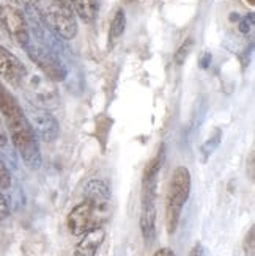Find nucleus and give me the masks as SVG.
<instances>
[{
	"label": "nucleus",
	"instance_id": "14",
	"mask_svg": "<svg viewBox=\"0 0 255 256\" xmlns=\"http://www.w3.org/2000/svg\"><path fill=\"white\" fill-rule=\"evenodd\" d=\"M220 142H222V129L214 128L213 134L209 136V138L200 146V154H202V160L203 162H206L209 159V156H211L219 148Z\"/></svg>",
	"mask_w": 255,
	"mask_h": 256
},
{
	"label": "nucleus",
	"instance_id": "23",
	"mask_svg": "<svg viewBox=\"0 0 255 256\" xmlns=\"http://www.w3.org/2000/svg\"><path fill=\"white\" fill-rule=\"evenodd\" d=\"M247 174L250 178V181H253L255 176V159H253V151H250L249 159H247Z\"/></svg>",
	"mask_w": 255,
	"mask_h": 256
},
{
	"label": "nucleus",
	"instance_id": "9",
	"mask_svg": "<svg viewBox=\"0 0 255 256\" xmlns=\"http://www.w3.org/2000/svg\"><path fill=\"white\" fill-rule=\"evenodd\" d=\"M29 71L16 55L5 46H0V77L13 88H22Z\"/></svg>",
	"mask_w": 255,
	"mask_h": 256
},
{
	"label": "nucleus",
	"instance_id": "20",
	"mask_svg": "<svg viewBox=\"0 0 255 256\" xmlns=\"http://www.w3.org/2000/svg\"><path fill=\"white\" fill-rule=\"evenodd\" d=\"M8 143H10L8 132H7V129H5V124H4L2 116H0V148H2V150H7V148H8Z\"/></svg>",
	"mask_w": 255,
	"mask_h": 256
},
{
	"label": "nucleus",
	"instance_id": "4",
	"mask_svg": "<svg viewBox=\"0 0 255 256\" xmlns=\"http://www.w3.org/2000/svg\"><path fill=\"white\" fill-rule=\"evenodd\" d=\"M191 194V173L186 166H176L172 173L169 190L165 195V230L173 234L178 228L183 206Z\"/></svg>",
	"mask_w": 255,
	"mask_h": 256
},
{
	"label": "nucleus",
	"instance_id": "28",
	"mask_svg": "<svg viewBox=\"0 0 255 256\" xmlns=\"http://www.w3.org/2000/svg\"><path fill=\"white\" fill-rule=\"evenodd\" d=\"M0 36H2V26H0Z\"/></svg>",
	"mask_w": 255,
	"mask_h": 256
},
{
	"label": "nucleus",
	"instance_id": "27",
	"mask_svg": "<svg viewBox=\"0 0 255 256\" xmlns=\"http://www.w3.org/2000/svg\"><path fill=\"white\" fill-rule=\"evenodd\" d=\"M247 2H249L250 5H253V4H255V0H247Z\"/></svg>",
	"mask_w": 255,
	"mask_h": 256
},
{
	"label": "nucleus",
	"instance_id": "7",
	"mask_svg": "<svg viewBox=\"0 0 255 256\" xmlns=\"http://www.w3.org/2000/svg\"><path fill=\"white\" fill-rule=\"evenodd\" d=\"M22 108H24L29 124L32 126L33 132L37 134L38 138H41L46 143H52L59 138V134H60L59 121L55 120V116L48 108L40 107L30 101H26L22 104Z\"/></svg>",
	"mask_w": 255,
	"mask_h": 256
},
{
	"label": "nucleus",
	"instance_id": "5",
	"mask_svg": "<svg viewBox=\"0 0 255 256\" xmlns=\"http://www.w3.org/2000/svg\"><path fill=\"white\" fill-rule=\"evenodd\" d=\"M37 8L46 26L62 40H73L77 35V20L70 5L62 0H37Z\"/></svg>",
	"mask_w": 255,
	"mask_h": 256
},
{
	"label": "nucleus",
	"instance_id": "11",
	"mask_svg": "<svg viewBox=\"0 0 255 256\" xmlns=\"http://www.w3.org/2000/svg\"><path fill=\"white\" fill-rule=\"evenodd\" d=\"M104 239H106V231L103 226L87 231L82 236L81 242L76 246L74 256H96L99 247L103 246Z\"/></svg>",
	"mask_w": 255,
	"mask_h": 256
},
{
	"label": "nucleus",
	"instance_id": "22",
	"mask_svg": "<svg viewBox=\"0 0 255 256\" xmlns=\"http://www.w3.org/2000/svg\"><path fill=\"white\" fill-rule=\"evenodd\" d=\"M209 64H211V54H209V52H203L200 60H198V66H200L202 70H208Z\"/></svg>",
	"mask_w": 255,
	"mask_h": 256
},
{
	"label": "nucleus",
	"instance_id": "1",
	"mask_svg": "<svg viewBox=\"0 0 255 256\" xmlns=\"http://www.w3.org/2000/svg\"><path fill=\"white\" fill-rule=\"evenodd\" d=\"M0 116L4 120L8 138L21 156L22 162L26 164L27 168L38 170L43 162L40 138L29 124L22 104L2 80H0Z\"/></svg>",
	"mask_w": 255,
	"mask_h": 256
},
{
	"label": "nucleus",
	"instance_id": "8",
	"mask_svg": "<svg viewBox=\"0 0 255 256\" xmlns=\"http://www.w3.org/2000/svg\"><path fill=\"white\" fill-rule=\"evenodd\" d=\"M0 26L18 46L26 48L30 42V30L26 16L8 0H0Z\"/></svg>",
	"mask_w": 255,
	"mask_h": 256
},
{
	"label": "nucleus",
	"instance_id": "15",
	"mask_svg": "<svg viewBox=\"0 0 255 256\" xmlns=\"http://www.w3.org/2000/svg\"><path fill=\"white\" fill-rule=\"evenodd\" d=\"M192 48H194V40H192V38L184 40V42L178 48V50L175 52V57H173L175 64H178V66L184 64V62L187 60V57H189V54H191Z\"/></svg>",
	"mask_w": 255,
	"mask_h": 256
},
{
	"label": "nucleus",
	"instance_id": "6",
	"mask_svg": "<svg viewBox=\"0 0 255 256\" xmlns=\"http://www.w3.org/2000/svg\"><path fill=\"white\" fill-rule=\"evenodd\" d=\"M24 49L29 55V58L37 64V68L51 82L60 84L68 77V70H66V66L63 64L57 54H54L48 48L41 46L40 42H33L32 40Z\"/></svg>",
	"mask_w": 255,
	"mask_h": 256
},
{
	"label": "nucleus",
	"instance_id": "17",
	"mask_svg": "<svg viewBox=\"0 0 255 256\" xmlns=\"http://www.w3.org/2000/svg\"><path fill=\"white\" fill-rule=\"evenodd\" d=\"M244 253L246 256H255V226L252 225L244 238Z\"/></svg>",
	"mask_w": 255,
	"mask_h": 256
},
{
	"label": "nucleus",
	"instance_id": "13",
	"mask_svg": "<svg viewBox=\"0 0 255 256\" xmlns=\"http://www.w3.org/2000/svg\"><path fill=\"white\" fill-rule=\"evenodd\" d=\"M125 28H126V13L123 8H118L109 27V46H114V44L123 36Z\"/></svg>",
	"mask_w": 255,
	"mask_h": 256
},
{
	"label": "nucleus",
	"instance_id": "24",
	"mask_svg": "<svg viewBox=\"0 0 255 256\" xmlns=\"http://www.w3.org/2000/svg\"><path fill=\"white\" fill-rule=\"evenodd\" d=\"M153 256H175V253L170 248H159L158 252H154Z\"/></svg>",
	"mask_w": 255,
	"mask_h": 256
},
{
	"label": "nucleus",
	"instance_id": "25",
	"mask_svg": "<svg viewBox=\"0 0 255 256\" xmlns=\"http://www.w3.org/2000/svg\"><path fill=\"white\" fill-rule=\"evenodd\" d=\"M239 19H241V18H239L238 13H231V14H230V20H231V22H238Z\"/></svg>",
	"mask_w": 255,
	"mask_h": 256
},
{
	"label": "nucleus",
	"instance_id": "29",
	"mask_svg": "<svg viewBox=\"0 0 255 256\" xmlns=\"http://www.w3.org/2000/svg\"><path fill=\"white\" fill-rule=\"evenodd\" d=\"M128 2H132V0H128Z\"/></svg>",
	"mask_w": 255,
	"mask_h": 256
},
{
	"label": "nucleus",
	"instance_id": "2",
	"mask_svg": "<svg viewBox=\"0 0 255 256\" xmlns=\"http://www.w3.org/2000/svg\"><path fill=\"white\" fill-rule=\"evenodd\" d=\"M110 216V190L103 180H90L84 187V202L76 204L66 218L73 236L103 226Z\"/></svg>",
	"mask_w": 255,
	"mask_h": 256
},
{
	"label": "nucleus",
	"instance_id": "26",
	"mask_svg": "<svg viewBox=\"0 0 255 256\" xmlns=\"http://www.w3.org/2000/svg\"><path fill=\"white\" fill-rule=\"evenodd\" d=\"M62 2H63V4H66V5H70V6H71V0H62Z\"/></svg>",
	"mask_w": 255,
	"mask_h": 256
},
{
	"label": "nucleus",
	"instance_id": "10",
	"mask_svg": "<svg viewBox=\"0 0 255 256\" xmlns=\"http://www.w3.org/2000/svg\"><path fill=\"white\" fill-rule=\"evenodd\" d=\"M29 86V92H27V96L32 98V101L33 104H37L40 107H44V108H48L51 106H55L59 101V93L57 90L51 85V84H44L43 79H40V77H33V79L29 80V77L26 79V82L22 84V85H26Z\"/></svg>",
	"mask_w": 255,
	"mask_h": 256
},
{
	"label": "nucleus",
	"instance_id": "21",
	"mask_svg": "<svg viewBox=\"0 0 255 256\" xmlns=\"http://www.w3.org/2000/svg\"><path fill=\"white\" fill-rule=\"evenodd\" d=\"M189 256H209V254H208V250L203 247V244L197 242V244H194V247L191 248Z\"/></svg>",
	"mask_w": 255,
	"mask_h": 256
},
{
	"label": "nucleus",
	"instance_id": "19",
	"mask_svg": "<svg viewBox=\"0 0 255 256\" xmlns=\"http://www.w3.org/2000/svg\"><path fill=\"white\" fill-rule=\"evenodd\" d=\"M8 216H10V206H8L7 198L4 196V192L0 190V222L5 220Z\"/></svg>",
	"mask_w": 255,
	"mask_h": 256
},
{
	"label": "nucleus",
	"instance_id": "18",
	"mask_svg": "<svg viewBox=\"0 0 255 256\" xmlns=\"http://www.w3.org/2000/svg\"><path fill=\"white\" fill-rule=\"evenodd\" d=\"M238 22H239V30H241V33H249L250 28H252V26H253V13H249L247 16L241 18Z\"/></svg>",
	"mask_w": 255,
	"mask_h": 256
},
{
	"label": "nucleus",
	"instance_id": "16",
	"mask_svg": "<svg viewBox=\"0 0 255 256\" xmlns=\"http://www.w3.org/2000/svg\"><path fill=\"white\" fill-rule=\"evenodd\" d=\"M11 188V173L8 170V166L5 164V160L0 156V190H8Z\"/></svg>",
	"mask_w": 255,
	"mask_h": 256
},
{
	"label": "nucleus",
	"instance_id": "12",
	"mask_svg": "<svg viewBox=\"0 0 255 256\" xmlns=\"http://www.w3.org/2000/svg\"><path fill=\"white\" fill-rule=\"evenodd\" d=\"M71 8L85 24H92L98 16L99 0H71Z\"/></svg>",
	"mask_w": 255,
	"mask_h": 256
},
{
	"label": "nucleus",
	"instance_id": "3",
	"mask_svg": "<svg viewBox=\"0 0 255 256\" xmlns=\"http://www.w3.org/2000/svg\"><path fill=\"white\" fill-rule=\"evenodd\" d=\"M164 162V148L148 162L142 178V198H140V218L139 225L142 236L147 244L156 238V196H158V178Z\"/></svg>",
	"mask_w": 255,
	"mask_h": 256
}]
</instances>
